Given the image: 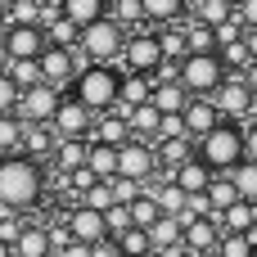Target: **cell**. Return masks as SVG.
Instances as JSON below:
<instances>
[{"label": "cell", "mask_w": 257, "mask_h": 257, "mask_svg": "<svg viewBox=\"0 0 257 257\" xmlns=\"http://www.w3.org/2000/svg\"><path fill=\"white\" fill-rule=\"evenodd\" d=\"M36 194H41V167L23 154L0 158V208L23 212L27 203H36Z\"/></svg>", "instance_id": "obj_1"}, {"label": "cell", "mask_w": 257, "mask_h": 257, "mask_svg": "<svg viewBox=\"0 0 257 257\" xmlns=\"http://www.w3.org/2000/svg\"><path fill=\"white\" fill-rule=\"evenodd\" d=\"M199 163L212 172V176H230L239 163H244V131L235 122H221L212 136L199 140Z\"/></svg>", "instance_id": "obj_2"}, {"label": "cell", "mask_w": 257, "mask_h": 257, "mask_svg": "<svg viewBox=\"0 0 257 257\" xmlns=\"http://www.w3.org/2000/svg\"><path fill=\"white\" fill-rule=\"evenodd\" d=\"M122 50H126V32H122L117 23H108V14H104L95 27H86L81 41H77V54H81L90 68H113V63L122 59Z\"/></svg>", "instance_id": "obj_3"}, {"label": "cell", "mask_w": 257, "mask_h": 257, "mask_svg": "<svg viewBox=\"0 0 257 257\" xmlns=\"http://www.w3.org/2000/svg\"><path fill=\"white\" fill-rule=\"evenodd\" d=\"M117 90H122L117 68H86V72L77 77V86H72V99L104 117V113H113V108H117Z\"/></svg>", "instance_id": "obj_4"}, {"label": "cell", "mask_w": 257, "mask_h": 257, "mask_svg": "<svg viewBox=\"0 0 257 257\" xmlns=\"http://www.w3.org/2000/svg\"><path fill=\"white\" fill-rule=\"evenodd\" d=\"M221 81H226V68H221L217 54H190L181 63V86H185L190 99H212L221 90Z\"/></svg>", "instance_id": "obj_5"}, {"label": "cell", "mask_w": 257, "mask_h": 257, "mask_svg": "<svg viewBox=\"0 0 257 257\" xmlns=\"http://www.w3.org/2000/svg\"><path fill=\"white\" fill-rule=\"evenodd\" d=\"M36 63H41V81H45L50 90H68V86H77V77L90 68L77 50H54V45H45V54H41Z\"/></svg>", "instance_id": "obj_6"}, {"label": "cell", "mask_w": 257, "mask_h": 257, "mask_svg": "<svg viewBox=\"0 0 257 257\" xmlns=\"http://www.w3.org/2000/svg\"><path fill=\"white\" fill-rule=\"evenodd\" d=\"M59 99H63V95H59V90H50V86L41 81V86L23 90V99H18V113H14V117H18L23 126H50V122H54V113H59Z\"/></svg>", "instance_id": "obj_7"}, {"label": "cell", "mask_w": 257, "mask_h": 257, "mask_svg": "<svg viewBox=\"0 0 257 257\" xmlns=\"http://www.w3.org/2000/svg\"><path fill=\"white\" fill-rule=\"evenodd\" d=\"M90 126H95V113H90L86 104H77L72 95H68V99H59V113H54V122H50L54 140H86V136H90Z\"/></svg>", "instance_id": "obj_8"}, {"label": "cell", "mask_w": 257, "mask_h": 257, "mask_svg": "<svg viewBox=\"0 0 257 257\" xmlns=\"http://www.w3.org/2000/svg\"><path fill=\"white\" fill-rule=\"evenodd\" d=\"M122 63H126V72H136V77H154V72H158V63H163L158 36H154V32L131 36V41H126V50H122Z\"/></svg>", "instance_id": "obj_9"}, {"label": "cell", "mask_w": 257, "mask_h": 257, "mask_svg": "<svg viewBox=\"0 0 257 257\" xmlns=\"http://www.w3.org/2000/svg\"><path fill=\"white\" fill-rule=\"evenodd\" d=\"M154 167H158V158H154V149H149V145H140V140H126V145L117 149V176H122V181H136V185H145V181L154 176Z\"/></svg>", "instance_id": "obj_10"}, {"label": "cell", "mask_w": 257, "mask_h": 257, "mask_svg": "<svg viewBox=\"0 0 257 257\" xmlns=\"http://www.w3.org/2000/svg\"><path fill=\"white\" fill-rule=\"evenodd\" d=\"M248 104H253V95H248L244 77H226V81H221V90L212 95V108H217L226 122H235V126L248 117Z\"/></svg>", "instance_id": "obj_11"}, {"label": "cell", "mask_w": 257, "mask_h": 257, "mask_svg": "<svg viewBox=\"0 0 257 257\" xmlns=\"http://www.w3.org/2000/svg\"><path fill=\"white\" fill-rule=\"evenodd\" d=\"M63 226H68L72 244H86V248H95V244H104V239H108L104 212H90V208H81V203H77V208L63 217Z\"/></svg>", "instance_id": "obj_12"}, {"label": "cell", "mask_w": 257, "mask_h": 257, "mask_svg": "<svg viewBox=\"0 0 257 257\" xmlns=\"http://www.w3.org/2000/svg\"><path fill=\"white\" fill-rule=\"evenodd\" d=\"M5 54H9V63L41 59V54H45V32H41V27H9V36H5Z\"/></svg>", "instance_id": "obj_13"}, {"label": "cell", "mask_w": 257, "mask_h": 257, "mask_svg": "<svg viewBox=\"0 0 257 257\" xmlns=\"http://www.w3.org/2000/svg\"><path fill=\"white\" fill-rule=\"evenodd\" d=\"M181 122H185V136L190 140H203V136H212L221 126V113L212 108V99H190V108L181 113Z\"/></svg>", "instance_id": "obj_14"}, {"label": "cell", "mask_w": 257, "mask_h": 257, "mask_svg": "<svg viewBox=\"0 0 257 257\" xmlns=\"http://www.w3.org/2000/svg\"><path fill=\"white\" fill-rule=\"evenodd\" d=\"M149 104L158 108V117H181V113L190 108V95H185V86H181V81H172V86H154Z\"/></svg>", "instance_id": "obj_15"}, {"label": "cell", "mask_w": 257, "mask_h": 257, "mask_svg": "<svg viewBox=\"0 0 257 257\" xmlns=\"http://www.w3.org/2000/svg\"><path fill=\"white\" fill-rule=\"evenodd\" d=\"M90 145H108V149H122L126 140H131V131H126V122L117 117V113H104L95 126H90V136H86Z\"/></svg>", "instance_id": "obj_16"}, {"label": "cell", "mask_w": 257, "mask_h": 257, "mask_svg": "<svg viewBox=\"0 0 257 257\" xmlns=\"http://www.w3.org/2000/svg\"><path fill=\"white\" fill-rule=\"evenodd\" d=\"M217 176L199 163V158H190L185 167H176V176H172V185L181 190V194H208V185H212Z\"/></svg>", "instance_id": "obj_17"}, {"label": "cell", "mask_w": 257, "mask_h": 257, "mask_svg": "<svg viewBox=\"0 0 257 257\" xmlns=\"http://www.w3.org/2000/svg\"><path fill=\"white\" fill-rule=\"evenodd\" d=\"M145 235H149V248H154V253H176L185 230H181V221H176V217H158Z\"/></svg>", "instance_id": "obj_18"}, {"label": "cell", "mask_w": 257, "mask_h": 257, "mask_svg": "<svg viewBox=\"0 0 257 257\" xmlns=\"http://www.w3.org/2000/svg\"><path fill=\"white\" fill-rule=\"evenodd\" d=\"M181 230H185V235H181V244H185V248H194V253H208V248H217V244H221V235H217V221H212V217H203V221H185Z\"/></svg>", "instance_id": "obj_19"}, {"label": "cell", "mask_w": 257, "mask_h": 257, "mask_svg": "<svg viewBox=\"0 0 257 257\" xmlns=\"http://www.w3.org/2000/svg\"><path fill=\"white\" fill-rule=\"evenodd\" d=\"M63 18L77 32H86V27H95L104 18V0H63Z\"/></svg>", "instance_id": "obj_20"}, {"label": "cell", "mask_w": 257, "mask_h": 257, "mask_svg": "<svg viewBox=\"0 0 257 257\" xmlns=\"http://www.w3.org/2000/svg\"><path fill=\"white\" fill-rule=\"evenodd\" d=\"M190 18L203 27H221V23H235V5L230 0H199V5H190Z\"/></svg>", "instance_id": "obj_21"}, {"label": "cell", "mask_w": 257, "mask_h": 257, "mask_svg": "<svg viewBox=\"0 0 257 257\" xmlns=\"http://www.w3.org/2000/svg\"><path fill=\"white\" fill-rule=\"evenodd\" d=\"M104 14H108V23H117L122 32L145 27V0H113V5H104Z\"/></svg>", "instance_id": "obj_22"}, {"label": "cell", "mask_w": 257, "mask_h": 257, "mask_svg": "<svg viewBox=\"0 0 257 257\" xmlns=\"http://www.w3.org/2000/svg\"><path fill=\"white\" fill-rule=\"evenodd\" d=\"M221 235H253L257 226V203H235V208H226L221 212Z\"/></svg>", "instance_id": "obj_23"}, {"label": "cell", "mask_w": 257, "mask_h": 257, "mask_svg": "<svg viewBox=\"0 0 257 257\" xmlns=\"http://www.w3.org/2000/svg\"><path fill=\"white\" fill-rule=\"evenodd\" d=\"M54 145H59V140H54V131H50V126H23V158L41 163Z\"/></svg>", "instance_id": "obj_24"}, {"label": "cell", "mask_w": 257, "mask_h": 257, "mask_svg": "<svg viewBox=\"0 0 257 257\" xmlns=\"http://www.w3.org/2000/svg\"><path fill=\"white\" fill-rule=\"evenodd\" d=\"M54 154H59V172H63V176H72V172H81V167H86L90 140H59V145H54Z\"/></svg>", "instance_id": "obj_25"}, {"label": "cell", "mask_w": 257, "mask_h": 257, "mask_svg": "<svg viewBox=\"0 0 257 257\" xmlns=\"http://www.w3.org/2000/svg\"><path fill=\"white\" fill-rule=\"evenodd\" d=\"M86 172H90L95 181H113V176H117V149H108V145H90V154H86Z\"/></svg>", "instance_id": "obj_26"}, {"label": "cell", "mask_w": 257, "mask_h": 257, "mask_svg": "<svg viewBox=\"0 0 257 257\" xmlns=\"http://www.w3.org/2000/svg\"><path fill=\"white\" fill-rule=\"evenodd\" d=\"M181 18H185V5H181V0H145V23L176 27Z\"/></svg>", "instance_id": "obj_27"}, {"label": "cell", "mask_w": 257, "mask_h": 257, "mask_svg": "<svg viewBox=\"0 0 257 257\" xmlns=\"http://www.w3.org/2000/svg\"><path fill=\"white\" fill-rule=\"evenodd\" d=\"M14 257H50V239L41 226H23L18 244H14Z\"/></svg>", "instance_id": "obj_28"}, {"label": "cell", "mask_w": 257, "mask_h": 257, "mask_svg": "<svg viewBox=\"0 0 257 257\" xmlns=\"http://www.w3.org/2000/svg\"><path fill=\"white\" fill-rule=\"evenodd\" d=\"M226 181L235 185V194H239L244 203H257V163H239Z\"/></svg>", "instance_id": "obj_29"}, {"label": "cell", "mask_w": 257, "mask_h": 257, "mask_svg": "<svg viewBox=\"0 0 257 257\" xmlns=\"http://www.w3.org/2000/svg\"><path fill=\"white\" fill-rule=\"evenodd\" d=\"M113 244H117V257H154V248H149V235H145V230H136V226H131L126 235H117Z\"/></svg>", "instance_id": "obj_30"}, {"label": "cell", "mask_w": 257, "mask_h": 257, "mask_svg": "<svg viewBox=\"0 0 257 257\" xmlns=\"http://www.w3.org/2000/svg\"><path fill=\"white\" fill-rule=\"evenodd\" d=\"M5 77L18 86V90H32V86H41V63L36 59H23V63H9L5 68Z\"/></svg>", "instance_id": "obj_31"}, {"label": "cell", "mask_w": 257, "mask_h": 257, "mask_svg": "<svg viewBox=\"0 0 257 257\" xmlns=\"http://www.w3.org/2000/svg\"><path fill=\"white\" fill-rule=\"evenodd\" d=\"M208 203H212V212H226V208H235V203H244V199L235 194V185H230L226 176H217V181L208 185Z\"/></svg>", "instance_id": "obj_32"}, {"label": "cell", "mask_w": 257, "mask_h": 257, "mask_svg": "<svg viewBox=\"0 0 257 257\" xmlns=\"http://www.w3.org/2000/svg\"><path fill=\"white\" fill-rule=\"evenodd\" d=\"M221 257H257V235H221Z\"/></svg>", "instance_id": "obj_33"}, {"label": "cell", "mask_w": 257, "mask_h": 257, "mask_svg": "<svg viewBox=\"0 0 257 257\" xmlns=\"http://www.w3.org/2000/svg\"><path fill=\"white\" fill-rule=\"evenodd\" d=\"M158 217H163V212H158L154 194H140V199L131 203V226H136V230H149V226H154Z\"/></svg>", "instance_id": "obj_34"}, {"label": "cell", "mask_w": 257, "mask_h": 257, "mask_svg": "<svg viewBox=\"0 0 257 257\" xmlns=\"http://www.w3.org/2000/svg\"><path fill=\"white\" fill-rule=\"evenodd\" d=\"M45 36H50V45H54V50H77V41H81V32H77L68 18H59L54 27H45Z\"/></svg>", "instance_id": "obj_35"}, {"label": "cell", "mask_w": 257, "mask_h": 257, "mask_svg": "<svg viewBox=\"0 0 257 257\" xmlns=\"http://www.w3.org/2000/svg\"><path fill=\"white\" fill-rule=\"evenodd\" d=\"M217 59H221V68H239V77L253 68V54H248V45H244V41H235V45L217 50Z\"/></svg>", "instance_id": "obj_36"}, {"label": "cell", "mask_w": 257, "mask_h": 257, "mask_svg": "<svg viewBox=\"0 0 257 257\" xmlns=\"http://www.w3.org/2000/svg\"><path fill=\"white\" fill-rule=\"evenodd\" d=\"M81 208H90V212H108V208H117V203H113L108 181H99L95 190H86V194H81Z\"/></svg>", "instance_id": "obj_37"}, {"label": "cell", "mask_w": 257, "mask_h": 257, "mask_svg": "<svg viewBox=\"0 0 257 257\" xmlns=\"http://www.w3.org/2000/svg\"><path fill=\"white\" fill-rule=\"evenodd\" d=\"M23 149V122L18 117H0V154Z\"/></svg>", "instance_id": "obj_38"}, {"label": "cell", "mask_w": 257, "mask_h": 257, "mask_svg": "<svg viewBox=\"0 0 257 257\" xmlns=\"http://www.w3.org/2000/svg\"><path fill=\"white\" fill-rule=\"evenodd\" d=\"M18 99H23V90L0 72V117H14V113H18Z\"/></svg>", "instance_id": "obj_39"}, {"label": "cell", "mask_w": 257, "mask_h": 257, "mask_svg": "<svg viewBox=\"0 0 257 257\" xmlns=\"http://www.w3.org/2000/svg\"><path fill=\"white\" fill-rule=\"evenodd\" d=\"M104 226H108V239L126 235V230H131V208H108V212H104Z\"/></svg>", "instance_id": "obj_40"}, {"label": "cell", "mask_w": 257, "mask_h": 257, "mask_svg": "<svg viewBox=\"0 0 257 257\" xmlns=\"http://www.w3.org/2000/svg\"><path fill=\"white\" fill-rule=\"evenodd\" d=\"M235 18H239V27H244V32H257V0L235 5Z\"/></svg>", "instance_id": "obj_41"}, {"label": "cell", "mask_w": 257, "mask_h": 257, "mask_svg": "<svg viewBox=\"0 0 257 257\" xmlns=\"http://www.w3.org/2000/svg\"><path fill=\"white\" fill-rule=\"evenodd\" d=\"M244 131V163H257V126H239Z\"/></svg>", "instance_id": "obj_42"}, {"label": "cell", "mask_w": 257, "mask_h": 257, "mask_svg": "<svg viewBox=\"0 0 257 257\" xmlns=\"http://www.w3.org/2000/svg\"><path fill=\"white\" fill-rule=\"evenodd\" d=\"M90 257H117V244H113V239H104V244H95V248H90Z\"/></svg>", "instance_id": "obj_43"}, {"label": "cell", "mask_w": 257, "mask_h": 257, "mask_svg": "<svg viewBox=\"0 0 257 257\" xmlns=\"http://www.w3.org/2000/svg\"><path fill=\"white\" fill-rule=\"evenodd\" d=\"M244 86H248V95H257V63L244 72Z\"/></svg>", "instance_id": "obj_44"}, {"label": "cell", "mask_w": 257, "mask_h": 257, "mask_svg": "<svg viewBox=\"0 0 257 257\" xmlns=\"http://www.w3.org/2000/svg\"><path fill=\"white\" fill-rule=\"evenodd\" d=\"M0 257H14V248H9V244H0Z\"/></svg>", "instance_id": "obj_45"}, {"label": "cell", "mask_w": 257, "mask_h": 257, "mask_svg": "<svg viewBox=\"0 0 257 257\" xmlns=\"http://www.w3.org/2000/svg\"><path fill=\"white\" fill-rule=\"evenodd\" d=\"M0 18H5V0H0Z\"/></svg>", "instance_id": "obj_46"}, {"label": "cell", "mask_w": 257, "mask_h": 257, "mask_svg": "<svg viewBox=\"0 0 257 257\" xmlns=\"http://www.w3.org/2000/svg\"><path fill=\"white\" fill-rule=\"evenodd\" d=\"M253 230H257V226H253Z\"/></svg>", "instance_id": "obj_47"}]
</instances>
